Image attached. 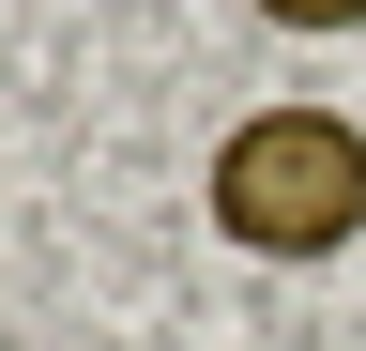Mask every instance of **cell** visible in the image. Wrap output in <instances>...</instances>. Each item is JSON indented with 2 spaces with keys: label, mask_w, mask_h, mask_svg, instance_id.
Segmentation results:
<instances>
[{
  "label": "cell",
  "mask_w": 366,
  "mask_h": 351,
  "mask_svg": "<svg viewBox=\"0 0 366 351\" xmlns=\"http://www.w3.org/2000/svg\"><path fill=\"white\" fill-rule=\"evenodd\" d=\"M214 229L244 259H336V244H366V122H336V107H244L214 138Z\"/></svg>",
  "instance_id": "obj_1"
},
{
  "label": "cell",
  "mask_w": 366,
  "mask_h": 351,
  "mask_svg": "<svg viewBox=\"0 0 366 351\" xmlns=\"http://www.w3.org/2000/svg\"><path fill=\"white\" fill-rule=\"evenodd\" d=\"M244 16H274V31H351L366 0H244Z\"/></svg>",
  "instance_id": "obj_2"
}]
</instances>
